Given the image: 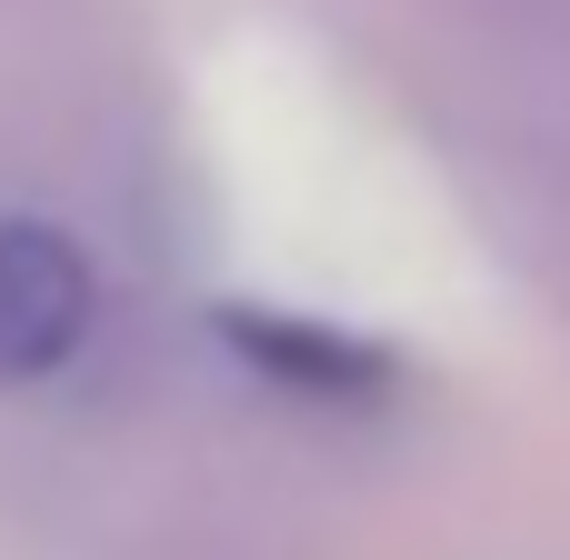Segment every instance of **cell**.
I'll list each match as a JSON object with an SVG mask.
<instances>
[{
	"mask_svg": "<svg viewBox=\"0 0 570 560\" xmlns=\"http://www.w3.org/2000/svg\"><path fill=\"white\" fill-rule=\"evenodd\" d=\"M100 341V271L60 220H0V391H50Z\"/></svg>",
	"mask_w": 570,
	"mask_h": 560,
	"instance_id": "6da1fadb",
	"label": "cell"
},
{
	"mask_svg": "<svg viewBox=\"0 0 570 560\" xmlns=\"http://www.w3.org/2000/svg\"><path fill=\"white\" fill-rule=\"evenodd\" d=\"M230 341H240L271 381H291L301 401H381V391H391V361H381L371 341L321 331V321H271V311H240V321H230Z\"/></svg>",
	"mask_w": 570,
	"mask_h": 560,
	"instance_id": "7a4b0ae2",
	"label": "cell"
}]
</instances>
